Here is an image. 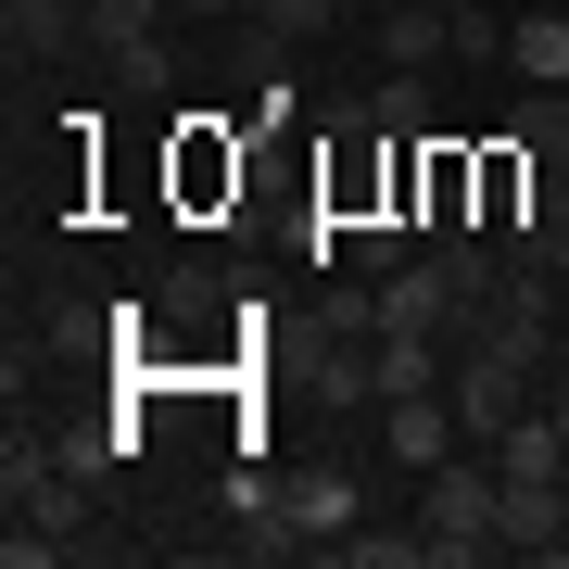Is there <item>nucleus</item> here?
<instances>
[{
  "mask_svg": "<svg viewBox=\"0 0 569 569\" xmlns=\"http://www.w3.org/2000/svg\"><path fill=\"white\" fill-rule=\"evenodd\" d=\"M493 519H507V468L481 456H443L430 468V493H418V531H430V569H468V557H507L493 545Z\"/></svg>",
  "mask_w": 569,
  "mask_h": 569,
  "instance_id": "nucleus-1",
  "label": "nucleus"
},
{
  "mask_svg": "<svg viewBox=\"0 0 569 569\" xmlns=\"http://www.w3.org/2000/svg\"><path fill=\"white\" fill-rule=\"evenodd\" d=\"M443 392H456L468 443H493V430H519V418H531V367H519V355H493V342H456Z\"/></svg>",
  "mask_w": 569,
  "mask_h": 569,
  "instance_id": "nucleus-2",
  "label": "nucleus"
},
{
  "mask_svg": "<svg viewBox=\"0 0 569 569\" xmlns=\"http://www.w3.org/2000/svg\"><path fill=\"white\" fill-rule=\"evenodd\" d=\"M456 443H468V418H456V392H392V406H380V456H406L418 481H430V468H443Z\"/></svg>",
  "mask_w": 569,
  "mask_h": 569,
  "instance_id": "nucleus-3",
  "label": "nucleus"
},
{
  "mask_svg": "<svg viewBox=\"0 0 569 569\" xmlns=\"http://www.w3.org/2000/svg\"><path fill=\"white\" fill-rule=\"evenodd\" d=\"M380 63H406V77H443L456 63V13H430V0H380Z\"/></svg>",
  "mask_w": 569,
  "mask_h": 569,
  "instance_id": "nucleus-4",
  "label": "nucleus"
},
{
  "mask_svg": "<svg viewBox=\"0 0 569 569\" xmlns=\"http://www.w3.org/2000/svg\"><path fill=\"white\" fill-rule=\"evenodd\" d=\"M279 507H291V531H305V557H342V531H355V468H305V481H279Z\"/></svg>",
  "mask_w": 569,
  "mask_h": 569,
  "instance_id": "nucleus-5",
  "label": "nucleus"
},
{
  "mask_svg": "<svg viewBox=\"0 0 569 569\" xmlns=\"http://www.w3.org/2000/svg\"><path fill=\"white\" fill-rule=\"evenodd\" d=\"M493 545H507V557H569V481H507Z\"/></svg>",
  "mask_w": 569,
  "mask_h": 569,
  "instance_id": "nucleus-6",
  "label": "nucleus"
},
{
  "mask_svg": "<svg viewBox=\"0 0 569 569\" xmlns=\"http://www.w3.org/2000/svg\"><path fill=\"white\" fill-rule=\"evenodd\" d=\"M0 39H13V63H63L89 39V0H0Z\"/></svg>",
  "mask_w": 569,
  "mask_h": 569,
  "instance_id": "nucleus-7",
  "label": "nucleus"
},
{
  "mask_svg": "<svg viewBox=\"0 0 569 569\" xmlns=\"http://www.w3.org/2000/svg\"><path fill=\"white\" fill-rule=\"evenodd\" d=\"M493 468H507V481H569V430H557V406H531L519 430H493Z\"/></svg>",
  "mask_w": 569,
  "mask_h": 569,
  "instance_id": "nucleus-8",
  "label": "nucleus"
},
{
  "mask_svg": "<svg viewBox=\"0 0 569 569\" xmlns=\"http://www.w3.org/2000/svg\"><path fill=\"white\" fill-rule=\"evenodd\" d=\"M507 77L519 89H569V0L531 13V26H507Z\"/></svg>",
  "mask_w": 569,
  "mask_h": 569,
  "instance_id": "nucleus-9",
  "label": "nucleus"
},
{
  "mask_svg": "<svg viewBox=\"0 0 569 569\" xmlns=\"http://www.w3.org/2000/svg\"><path fill=\"white\" fill-rule=\"evenodd\" d=\"M367 127H380V140H430V77L380 63V89H367Z\"/></svg>",
  "mask_w": 569,
  "mask_h": 569,
  "instance_id": "nucleus-10",
  "label": "nucleus"
},
{
  "mask_svg": "<svg viewBox=\"0 0 569 569\" xmlns=\"http://www.w3.org/2000/svg\"><path fill=\"white\" fill-rule=\"evenodd\" d=\"M507 140L531 164H569V89H519V127H507Z\"/></svg>",
  "mask_w": 569,
  "mask_h": 569,
  "instance_id": "nucleus-11",
  "label": "nucleus"
},
{
  "mask_svg": "<svg viewBox=\"0 0 569 569\" xmlns=\"http://www.w3.org/2000/svg\"><path fill=\"white\" fill-rule=\"evenodd\" d=\"M253 26L279 51H305V39H329V26H355V0H253Z\"/></svg>",
  "mask_w": 569,
  "mask_h": 569,
  "instance_id": "nucleus-12",
  "label": "nucleus"
},
{
  "mask_svg": "<svg viewBox=\"0 0 569 569\" xmlns=\"http://www.w3.org/2000/svg\"><path fill=\"white\" fill-rule=\"evenodd\" d=\"M317 329H329V342H380V279H329Z\"/></svg>",
  "mask_w": 569,
  "mask_h": 569,
  "instance_id": "nucleus-13",
  "label": "nucleus"
},
{
  "mask_svg": "<svg viewBox=\"0 0 569 569\" xmlns=\"http://www.w3.org/2000/svg\"><path fill=\"white\" fill-rule=\"evenodd\" d=\"M51 456L77 468V481H102V468L127 456V430H102V418H63V430H51Z\"/></svg>",
  "mask_w": 569,
  "mask_h": 569,
  "instance_id": "nucleus-14",
  "label": "nucleus"
},
{
  "mask_svg": "<svg viewBox=\"0 0 569 569\" xmlns=\"http://www.w3.org/2000/svg\"><path fill=\"white\" fill-rule=\"evenodd\" d=\"M342 569H430V531H342Z\"/></svg>",
  "mask_w": 569,
  "mask_h": 569,
  "instance_id": "nucleus-15",
  "label": "nucleus"
},
{
  "mask_svg": "<svg viewBox=\"0 0 569 569\" xmlns=\"http://www.w3.org/2000/svg\"><path fill=\"white\" fill-rule=\"evenodd\" d=\"M178 178H190V203H216V190H241V152H216V127H190Z\"/></svg>",
  "mask_w": 569,
  "mask_h": 569,
  "instance_id": "nucleus-16",
  "label": "nucleus"
},
{
  "mask_svg": "<svg viewBox=\"0 0 569 569\" xmlns=\"http://www.w3.org/2000/svg\"><path fill=\"white\" fill-rule=\"evenodd\" d=\"M114 77H127V89H164V77H178V39H164V26H140V39H114Z\"/></svg>",
  "mask_w": 569,
  "mask_h": 569,
  "instance_id": "nucleus-17",
  "label": "nucleus"
},
{
  "mask_svg": "<svg viewBox=\"0 0 569 569\" xmlns=\"http://www.w3.org/2000/svg\"><path fill=\"white\" fill-rule=\"evenodd\" d=\"M456 63H507V26H493L481 0H468V13H456Z\"/></svg>",
  "mask_w": 569,
  "mask_h": 569,
  "instance_id": "nucleus-18",
  "label": "nucleus"
},
{
  "mask_svg": "<svg viewBox=\"0 0 569 569\" xmlns=\"http://www.w3.org/2000/svg\"><path fill=\"white\" fill-rule=\"evenodd\" d=\"M190 26H253V0H178Z\"/></svg>",
  "mask_w": 569,
  "mask_h": 569,
  "instance_id": "nucleus-19",
  "label": "nucleus"
},
{
  "mask_svg": "<svg viewBox=\"0 0 569 569\" xmlns=\"http://www.w3.org/2000/svg\"><path fill=\"white\" fill-rule=\"evenodd\" d=\"M557 392H569V329H557Z\"/></svg>",
  "mask_w": 569,
  "mask_h": 569,
  "instance_id": "nucleus-20",
  "label": "nucleus"
},
{
  "mask_svg": "<svg viewBox=\"0 0 569 569\" xmlns=\"http://www.w3.org/2000/svg\"><path fill=\"white\" fill-rule=\"evenodd\" d=\"M430 13H468V0H430Z\"/></svg>",
  "mask_w": 569,
  "mask_h": 569,
  "instance_id": "nucleus-21",
  "label": "nucleus"
}]
</instances>
